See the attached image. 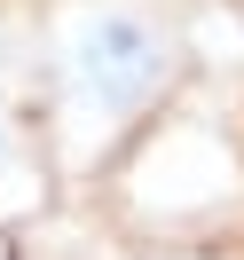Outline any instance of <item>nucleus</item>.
I'll return each instance as SVG.
<instances>
[{
    "label": "nucleus",
    "instance_id": "f257e3e1",
    "mask_svg": "<svg viewBox=\"0 0 244 260\" xmlns=\"http://www.w3.org/2000/svg\"><path fill=\"white\" fill-rule=\"evenodd\" d=\"M63 111L87 134H118L173 87V32L142 0H79L55 32Z\"/></svg>",
    "mask_w": 244,
    "mask_h": 260
},
{
    "label": "nucleus",
    "instance_id": "f03ea898",
    "mask_svg": "<svg viewBox=\"0 0 244 260\" xmlns=\"http://www.w3.org/2000/svg\"><path fill=\"white\" fill-rule=\"evenodd\" d=\"M0 174H8V118H0Z\"/></svg>",
    "mask_w": 244,
    "mask_h": 260
}]
</instances>
